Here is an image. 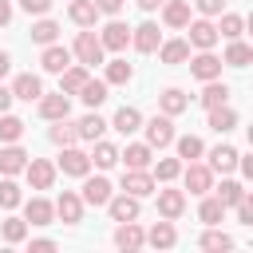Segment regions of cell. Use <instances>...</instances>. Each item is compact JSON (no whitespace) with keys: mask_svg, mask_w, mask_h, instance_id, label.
<instances>
[{"mask_svg":"<svg viewBox=\"0 0 253 253\" xmlns=\"http://www.w3.org/2000/svg\"><path fill=\"white\" fill-rule=\"evenodd\" d=\"M146 245H154V249H174V245H178V229H174V221H170V217L154 221V225L146 229Z\"/></svg>","mask_w":253,"mask_h":253,"instance_id":"d4e9b609","label":"cell"},{"mask_svg":"<svg viewBox=\"0 0 253 253\" xmlns=\"http://www.w3.org/2000/svg\"><path fill=\"white\" fill-rule=\"evenodd\" d=\"M91 4H95V8H99V16H119V12H123V4H126V0H91Z\"/></svg>","mask_w":253,"mask_h":253,"instance_id":"f907efd6","label":"cell"},{"mask_svg":"<svg viewBox=\"0 0 253 253\" xmlns=\"http://www.w3.org/2000/svg\"><path fill=\"white\" fill-rule=\"evenodd\" d=\"M221 63H229V67H249V63H253V47L237 36V40H229V47H225Z\"/></svg>","mask_w":253,"mask_h":253,"instance_id":"d6a6232c","label":"cell"},{"mask_svg":"<svg viewBox=\"0 0 253 253\" xmlns=\"http://www.w3.org/2000/svg\"><path fill=\"white\" fill-rule=\"evenodd\" d=\"M237 126V111L229 107V103H221V107H210V130H217V134H229Z\"/></svg>","mask_w":253,"mask_h":253,"instance_id":"e575fe53","label":"cell"},{"mask_svg":"<svg viewBox=\"0 0 253 253\" xmlns=\"http://www.w3.org/2000/svg\"><path fill=\"white\" fill-rule=\"evenodd\" d=\"M71 55H75V63H83V67H95V63H103V43H99V36H95V28H83L79 36H75V43H71Z\"/></svg>","mask_w":253,"mask_h":253,"instance_id":"6da1fadb","label":"cell"},{"mask_svg":"<svg viewBox=\"0 0 253 253\" xmlns=\"http://www.w3.org/2000/svg\"><path fill=\"white\" fill-rule=\"evenodd\" d=\"M158 107H162V115L174 119V115H182V111L190 107V95H186L182 87H166V91L158 95Z\"/></svg>","mask_w":253,"mask_h":253,"instance_id":"f546056e","label":"cell"},{"mask_svg":"<svg viewBox=\"0 0 253 253\" xmlns=\"http://www.w3.org/2000/svg\"><path fill=\"white\" fill-rule=\"evenodd\" d=\"M115 190H111V182L103 178V174H83V190H79V198H83V206H107V198H111Z\"/></svg>","mask_w":253,"mask_h":253,"instance_id":"8fae6325","label":"cell"},{"mask_svg":"<svg viewBox=\"0 0 253 253\" xmlns=\"http://www.w3.org/2000/svg\"><path fill=\"white\" fill-rule=\"evenodd\" d=\"M138 210H142V198H134V194H126V190H119V194L107 198V213H111V221H134Z\"/></svg>","mask_w":253,"mask_h":253,"instance_id":"8992f818","label":"cell"},{"mask_svg":"<svg viewBox=\"0 0 253 253\" xmlns=\"http://www.w3.org/2000/svg\"><path fill=\"white\" fill-rule=\"evenodd\" d=\"M20 202H24V190L16 186V178L4 174V178H0V210H16Z\"/></svg>","mask_w":253,"mask_h":253,"instance_id":"f6af8a7d","label":"cell"},{"mask_svg":"<svg viewBox=\"0 0 253 253\" xmlns=\"http://www.w3.org/2000/svg\"><path fill=\"white\" fill-rule=\"evenodd\" d=\"M91 166H99V170H111V166H119V146H115V142H103V138H95Z\"/></svg>","mask_w":253,"mask_h":253,"instance_id":"d590c367","label":"cell"},{"mask_svg":"<svg viewBox=\"0 0 253 253\" xmlns=\"http://www.w3.org/2000/svg\"><path fill=\"white\" fill-rule=\"evenodd\" d=\"M24 138V119H16V115H0V142H20Z\"/></svg>","mask_w":253,"mask_h":253,"instance_id":"bcb514c9","label":"cell"},{"mask_svg":"<svg viewBox=\"0 0 253 253\" xmlns=\"http://www.w3.org/2000/svg\"><path fill=\"white\" fill-rule=\"evenodd\" d=\"M237 154H241L237 146H229V142H221V146H213V150H206V158H210L206 166H210L213 174H233V170H237Z\"/></svg>","mask_w":253,"mask_h":253,"instance_id":"2e32d148","label":"cell"},{"mask_svg":"<svg viewBox=\"0 0 253 253\" xmlns=\"http://www.w3.org/2000/svg\"><path fill=\"white\" fill-rule=\"evenodd\" d=\"M107 126H115V130L126 138V134L142 130V115H138V107H119V111H115V119H111Z\"/></svg>","mask_w":253,"mask_h":253,"instance_id":"83f0119b","label":"cell"},{"mask_svg":"<svg viewBox=\"0 0 253 253\" xmlns=\"http://www.w3.org/2000/svg\"><path fill=\"white\" fill-rule=\"evenodd\" d=\"M87 75H91V67H83V63H67V67L59 71V91H63V95H75V91L87 83Z\"/></svg>","mask_w":253,"mask_h":253,"instance_id":"4316f807","label":"cell"},{"mask_svg":"<svg viewBox=\"0 0 253 253\" xmlns=\"http://www.w3.org/2000/svg\"><path fill=\"white\" fill-rule=\"evenodd\" d=\"M24 174H28V186H32V190H51L59 170H55V162H47V158H28Z\"/></svg>","mask_w":253,"mask_h":253,"instance_id":"9c48e42d","label":"cell"},{"mask_svg":"<svg viewBox=\"0 0 253 253\" xmlns=\"http://www.w3.org/2000/svg\"><path fill=\"white\" fill-rule=\"evenodd\" d=\"M24 166H28V150L20 142H4L0 146V174L16 178V174H24Z\"/></svg>","mask_w":253,"mask_h":253,"instance_id":"ffe728a7","label":"cell"},{"mask_svg":"<svg viewBox=\"0 0 253 253\" xmlns=\"http://www.w3.org/2000/svg\"><path fill=\"white\" fill-rule=\"evenodd\" d=\"M186 32H190V36H186V43H190V47H198V51H213V43L221 40V36H217V24H213L210 16L190 20V24H186Z\"/></svg>","mask_w":253,"mask_h":253,"instance_id":"277c9868","label":"cell"},{"mask_svg":"<svg viewBox=\"0 0 253 253\" xmlns=\"http://www.w3.org/2000/svg\"><path fill=\"white\" fill-rule=\"evenodd\" d=\"M99 43H103V51H126V43H130V28H126L119 16H111V20L103 24V32H99Z\"/></svg>","mask_w":253,"mask_h":253,"instance_id":"52a82bcc","label":"cell"},{"mask_svg":"<svg viewBox=\"0 0 253 253\" xmlns=\"http://www.w3.org/2000/svg\"><path fill=\"white\" fill-rule=\"evenodd\" d=\"M225 217V206L217 202V194H202V206H198V221L202 225H217Z\"/></svg>","mask_w":253,"mask_h":253,"instance_id":"8d00e7d4","label":"cell"},{"mask_svg":"<svg viewBox=\"0 0 253 253\" xmlns=\"http://www.w3.org/2000/svg\"><path fill=\"white\" fill-rule=\"evenodd\" d=\"M162 24L166 28H186L194 16H190V0H162Z\"/></svg>","mask_w":253,"mask_h":253,"instance_id":"484cf974","label":"cell"},{"mask_svg":"<svg viewBox=\"0 0 253 253\" xmlns=\"http://www.w3.org/2000/svg\"><path fill=\"white\" fill-rule=\"evenodd\" d=\"M67 16H71V24H79V28H95L99 8H95L91 0H71V4H67Z\"/></svg>","mask_w":253,"mask_h":253,"instance_id":"1f68e13d","label":"cell"},{"mask_svg":"<svg viewBox=\"0 0 253 253\" xmlns=\"http://www.w3.org/2000/svg\"><path fill=\"white\" fill-rule=\"evenodd\" d=\"M115 245H119V249H126V253L146 245V229L138 225V217H134V221H119V225H115Z\"/></svg>","mask_w":253,"mask_h":253,"instance_id":"d6986e66","label":"cell"},{"mask_svg":"<svg viewBox=\"0 0 253 253\" xmlns=\"http://www.w3.org/2000/svg\"><path fill=\"white\" fill-rule=\"evenodd\" d=\"M198 103H202L206 111H210V107H221V103H229V87H225L221 79H206V87H202Z\"/></svg>","mask_w":253,"mask_h":253,"instance_id":"836d02e7","label":"cell"},{"mask_svg":"<svg viewBox=\"0 0 253 253\" xmlns=\"http://www.w3.org/2000/svg\"><path fill=\"white\" fill-rule=\"evenodd\" d=\"M8 71H12V55H8V51H0V79H4Z\"/></svg>","mask_w":253,"mask_h":253,"instance_id":"6f0895ef","label":"cell"},{"mask_svg":"<svg viewBox=\"0 0 253 253\" xmlns=\"http://www.w3.org/2000/svg\"><path fill=\"white\" fill-rule=\"evenodd\" d=\"M158 194V217H170V221H178L182 213H186V190H154Z\"/></svg>","mask_w":253,"mask_h":253,"instance_id":"e0dca14e","label":"cell"},{"mask_svg":"<svg viewBox=\"0 0 253 253\" xmlns=\"http://www.w3.org/2000/svg\"><path fill=\"white\" fill-rule=\"evenodd\" d=\"M221 20H217V36L221 40H237L241 32H245V20L237 16V12H217Z\"/></svg>","mask_w":253,"mask_h":253,"instance_id":"60d3db41","label":"cell"},{"mask_svg":"<svg viewBox=\"0 0 253 253\" xmlns=\"http://www.w3.org/2000/svg\"><path fill=\"white\" fill-rule=\"evenodd\" d=\"M103 79H107V87H123V83H130L134 79V67L126 63V59H103Z\"/></svg>","mask_w":253,"mask_h":253,"instance_id":"f1b7e54d","label":"cell"},{"mask_svg":"<svg viewBox=\"0 0 253 253\" xmlns=\"http://www.w3.org/2000/svg\"><path fill=\"white\" fill-rule=\"evenodd\" d=\"M142 130H146V142H150L154 150H162V146L174 142V119H170V115H154V119H146Z\"/></svg>","mask_w":253,"mask_h":253,"instance_id":"ba28073f","label":"cell"},{"mask_svg":"<svg viewBox=\"0 0 253 253\" xmlns=\"http://www.w3.org/2000/svg\"><path fill=\"white\" fill-rule=\"evenodd\" d=\"M51 249H55L51 237H36V241H32V253H51Z\"/></svg>","mask_w":253,"mask_h":253,"instance_id":"f5cc1de1","label":"cell"},{"mask_svg":"<svg viewBox=\"0 0 253 253\" xmlns=\"http://www.w3.org/2000/svg\"><path fill=\"white\" fill-rule=\"evenodd\" d=\"M107 91H111V87H107V79H95V75H87V83H83L75 95L83 99V107H87V111H99V107L107 103Z\"/></svg>","mask_w":253,"mask_h":253,"instance_id":"cb8c5ba5","label":"cell"},{"mask_svg":"<svg viewBox=\"0 0 253 253\" xmlns=\"http://www.w3.org/2000/svg\"><path fill=\"white\" fill-rule=\"evenodd\" d=\"M63 154L55 158V170L59 174H67V178H83V174H91V154L87 150H79L75 142L71 146H59Z\"/></svg>","mask_w":253,"mask_h":253,"instance_id":"7a4b0ae2","label":"cell"},{"mask_svg":"<svg viewBox=\"0 0 253 253\" xmlns=\"http://www.w3.org/2000/svg\"><path fill=\"white\" fill-rule=\"evenodd\" d=\"M186 63H190V75L202 79V83H206V79H221V59H217L213 51H198V55H190Z\"/></svg>","mask_w":253,"mask_h":253,"instance_id":"4fadbf2b","label":"cell"},{"mask_svg":"<svg viewBox=\"0 0 253 253\" xmlns=\"http://www.w3.org/2000/svg\"><path fill=\"white\" fill-rule=\"evenodd\" d=\"M55 40H59V24H55V20H47V16H40V20L32 24V43H40V47H43V43H55Z\"/></svg>","mask_w":253,"mask_h":253,"instance_id":"ab89813d","label":"cell"},{"mask_svg":"<svg viewBox=\"0 0 253 253\" xmlns=\"http://www.w3.org/2000/svg\"><path fill=\"white\" fill-rule=\"evenodd\" d=\"M134 4H138L142 12H158V8H162V0H134Z\"/></svg>","mask_w":253,"mask_h":253,"instance_id":"9f6ffc18","label":"cell"},{"mask_svg":"<svg viewBox=\"0 0 253 253\" xmlns=\"http://www.w3.org/2000/svg\"><path fill=\"white\" fill-rule=\"evenodd\" d=\"M233 210H237V221H241V225H253V202H249V194H245Z\"/></svg>","mask_w":253,"mask_h":253,"instance_id":"681fc988","label":"cell"},{"mask_svg":"<svg viewBox=\"0 0 253 253\" xmlns=\"http://www.w3.org/2000/svg\"><path fill=\"white\" fill-rule=\"evenodd\" d=\"M12 16H16L12 0H0V28H4V24H12Z\"/></svg>","mask_w":253,"mask_h":253,"instance_id":"db71d44e","label":"cell"},{"mask_svg":"<svg viewBox=\"0 0 253 253\" xmlns=\"http://www.w3.org/2000/svg\"><path fill=\"white\" fill-rule=\"evenodd\" d=\"M36 111H40V119H47V123L67 119V115H71V95H63V91H43V95L36 99Z\"/></svg>","mask_w":253,"mask_h":253,"instance_id":"5b68a950","label":"cell"},{"mask_svg":"<svg viewBox=\"0 0 253 253\" xmlns=\"http://www.w3.org/2000/svg\"><path fill=\"white\" fill-rule=\"evenodd\" d=\"M20 206H24V221L28 225H51L55 221V206L47 198H40V194L28 198V202H20Z\"/></svg>","mask_w":253,"mask_h":253,"instance_id":"ac0fdd59","label":"cell"},{"mask_svg":"<svg viewBox=\"0 0 253 253\" xmlns=\"http://www.w3.org/2000/svg\"><path fill=\"white\" fill-rule=\"evenodd\" d=\"M154 51H158V59H162L166 67H178V63H186V59H190V43H186L182 36H174V40H162Z\"/></svg>","mask_w":253,"mask_h":253,"instance_id":"603a6c76","label":"cell"},{"mask_svg":"<svg viewBox=\"0 0 253 253\" xmlns=\"http://www.w3.org/2000/svg\"><path fill=\"white\" fill-rule=\"evenodd\" d=\"M0 237H4L8 245H20V241L28 237V221H24V217H4V221H0Z\"/></svg>","mask_w":253,"mask_h":253,"instance_id":"ee69618b","label":"cell"},{"mask_svg":"<svg viewBox=\"0 0 253 253\" xmlns=\"http://www.w3.org/2000/svg\"><path fill=\"white\" fill-rule=\"evenodd\" d=\"M40 63H43V71H47V75H59L67 63H75V55H71V47H63V43H43Z\"/></svg>","mask_w":253,"mask_h":253,"instance_id":"44dd1931","label":"cell"},{"mask_svg":"<svg viewBox=\"0 0 253 253\" xmlns=\"http://www.w3.org/2000/svg\"><path fill=\"white\" fill-rule=\"evenodd\" d=\"M123 190L134 194V198H150V194L158 190V182H154L150 170H126V174H123Z\"/></svg>","mask_w":253,"mask_h":253,"instance_id":"7402d4cb","label":"cell"},{"mask_svg":"<svg viewBox=\"0 0 253 253\" xmlns=\"http://www.w3.org/2000/svg\"><path fill=\"white\" fill-rule=\"evenodd\" d=\"M202 249H233V237L229 233H221L217 225H206V233H202V241H198Z\"/></svg>","mask_w":253,"mask_h":253,"instance_id":"7dc6e473","label":"cell"},{"mask_svg":"<svg viewBox=\"0 0 253 253\" xmlns=\"http://www.w3.org/2000/svg\"><path fill=\"white\" fill-rule=\"evenodd\" d=\"M51 206H55V217H59L63 225H79V221H83V210H87V206H83V198H79L75 190H63Z\"/></svg>","mask_w":253,"mask_h":253,"instance_id":"30bf717a","label":"cell"},{"mask_svg":"<svg viewBox=\"0 0 253 253\" xmlns=\"http://www.w3.org/2000/svg\"><path fill=\"white\" fill-rule=\"evenodd\" d=\"M178 178H182V182H186V190H190V194H198V198L213 190V170H210L206 162H198V158H194V162H182V174H178Z\"/></svg>","mask_w":253,"mask_h":253,"instance_id":"3957f363","label":"cell"},{"mask_svg":"<svg viewBox=\"0 0 253 253\" xmlns=\"http://www.w3.org/2000/svg\"><path fill=\"white\" fill-rule=\"evenodd\" d=\"M51 4H55V0H20V8H24L28 16H47Z\"/></svg>","mask_w":253,"mask_h":253,"instance_id":"c3c4849f","label":"cell"},{"mask_svg":"<svg viewBox=\"0 0 253 253\" xmlns=\"http://www.w3.org/2000/svg\"><path fill=\"white\" fill-rule=\"evenodd\" d=\"M174 146H178V158H182V162H194V158L206 154V142H202L198 134H182V138L174 134Z\"/></svg>","mask_w":253,"mask_h":253,"instance_id":"74e56055","label":"cell"},{"mask_svg":"<svg viewBox=\"0 0 253 253\" xmlns=\"http://www.w3.org/2000/svg\"><path fill=\"white\" fill-rule=\"evenodd\" d=\"M150 174H154V182H174L182 174V158H158V162H150Z\"/></svg>","mask_w":253,"mask_h":253,"instance_id":"7bdbcfd3","label":"cell"},{"mask_svg":"<svg viewBox=\"0 0 253 253\" xmlns=\"http://www.w3.org/2000/svg\"><path fill=\"white\" fill-rule=\"evenodd\" d=\"M12 99H24V103H36L40 95H43V79L40 75H32V71H20L16 79H12Z\"/></svg>","mask_w":253,"mask_h":253,"instance_id":"5bb4252c","label":"cell"},{"mask_svg":"<svg viewBox=\"0 0 253 253\" xmlns=\"http://www.w3.org/2000/svg\"><path fill=\"white\" fill-rule=\"evenodd\" d=\"M245 194H249V190H245L237 178H221V186H217V202H221L225 210H233V206H237Z\"/></svg>","mask_w":253,"mask_h":253,"instance_id":"f35d334b","label":"cell"},{"mask_svg":"<svg viewBox=\"0 0 253 253\" xmlns=\"http://www.w3.org/2000/svg\"><path fill=\"white\" fill-rule=\"evenodd\" d=\"M194 8H198L202 16H217V12L225 8V0H194Z\"/></svg>","mask_w":253,"mask_h":253,"instance_id":"816d5d0a","label":"cell"},{"mask_svg":"<svg viewBox=\"0 0 253 253\" xmlns=\"http://www.w3.org/2000/svg\"><path fill=\"white\" fill-rule=\"evenodd\" d=\"M158 43H162V32H158V24H154V20H146V24L130 28V47H134V51L150 55V51H154Z\"/></svg>","mask_w":253,"mask_h":253,"instance_id":"7c38bea8","label":"cell"},{"mask_svg":"<svg viewBox=\"0 0 253 253\" xmlns=\"http://www.w3.org/2000/svg\"><path fill=\"white\" fill-rule=\"evenodd\" d=\"M8 107H12V91H8V87H4V83H0V115H4V111H8Z\"/></svg>","mask_w":253,"mask_h":253,"instance_id":"11a10c76","label":"cell"},{"mask_svg":"<svg viewBox=\"0 0 253 253\" xmlns=\"http://www.w3.org/2000/svg\"><path fill=\"white\" fill-rule=\"evenodd\" d=\"M103 130H107V119H99V111H87V115L75 123V134H79L83 142H95V138H103Z\"/></svg>","mask_w":253,"mask_h":253,"instance_id":"4dcf8cb0","label":"cell"},{"mask_svg":"<svg viewBox=\"0 0 253 253\" xmlns=\"http://www.w3.org/2000/svg\"><path fill=\"white\" fill-rule=\"evenodd\" d=\"M119 162H126V170H150L154 146L150 142H126V150H119Z\"/></svg>","mask_w":253,"mask_h":253,"instance_id":"9a60e30c","label":"cell"},{"mask_svg":"<svg viewBox=\"0 0 253 253\" xmlns=\"http://www.w3.org/2000/svg\"><path fill=\"white\" fill-rule=\"evenodd\" d=\"M47 138H51L55 146H71V142H79V134H75V123H71V119H55V126L47 130Z\"/></svg>","mask_w":253,"mask_h":253,"instance_id":"b9f144b4","label":"cell"}]
</instances>
